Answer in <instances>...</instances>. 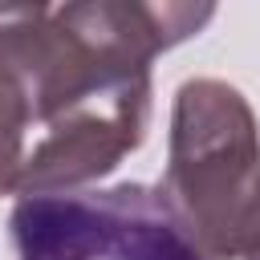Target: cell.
I'll use <instances>...</instances> for the list:
<instances>
[{
  "instance_id": "6da1fadb",
  "label": "cell",
  "mask_w": 260,
  "mask_h": 260,
  "mask_svg": "<svg viewBox=\"0 0 260 260\" xmlns=\"http://www.w3.org/2000/svg\"><path fill=\"white\" fill-rule=\"evenodd\" d=\"M158 191L207 260H244L260 248V126L236 85H179Z\"/></svg>"
},
{
  "instance_id": "7a4b0ae2",
  "label": "cell",
  "mask_w": 260,
  "mask_h": 260,
  "mask_svg": "<svg viewBox=\"0 0 260 260\" xmlns=\"http://www.w3.org/2000/svg\"><path fill=\"white\" fill-rule=\"evenodd\" d=\"M16 260H207L158 187L28 195L8 215Z\"/></svg>"
},
{
  "instance_id": "3957f363",
  "label": "cell",
  "mask_w": 260,
  "mask_h": 260,
  "mask_svg": "<svg viewBox=\"0 0 260 260\" xmlns=\"http://www.w3.org/2000/svg\"><path fill=\"white\" fill-rule=\"evenodd\" d=\"M146 126L150 73L106 81L37 126L12 191L20 199L85 191V183L110 175L130 150L142 146Z\"/></svg>"
}]
</instances>
